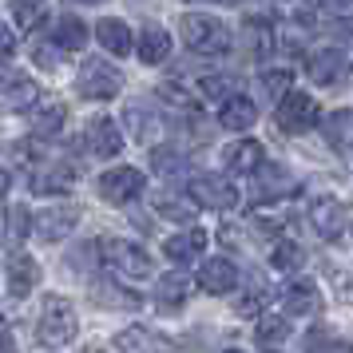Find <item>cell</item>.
Listing matches in <instances>:
<instances>
[{"instance_id": "cell-1", "label": "cell", "mask_w": 353, "mask_h": 353, "mask_svg": "<svg viewBox=\"0 0 353 353\" xmlns=\"http://www.w3.org/2000/svg\"><path fill=\"white\" fill-rule=\"evenodd\" d=\"M179 28H183V44L191 52H199V56H223L234 44L230 28L219 17H207V12H187Z\"/></svg>"}, {"instance_id": "cell-2", "label": "cell", "mask_w": 353, "mask_h": 353, "mask_svg": "<svg viewBox=\"0 0 353 353\" xmlns=\"http://www.w3.org/2000/svg\"><path fill=\"white\" fill-rule=\"evenodd\" d=\"M80 330V321H76V310L68 298H48L44 302V314H40V341L44 345H68L72 337Z\"/></svg>"}, {"instance_id": "cell-3", "label": "cell", "mask_w": 353, "mask_h": 353, "mask_svg": "<svg viewBox=\"0 0 353 353\" xmlns=\"http://www.w3.org/2000/svg\"><path fill=\"white\" fill-rule=\"evenodd\" d=\"M80 96L83 99H115L119 92H123V76L115 72L108 60H83L80 64Z\"/></svg>"}, {"instance_id": "cell-4", "label": "cell", "mask_w": 353, "mask_h": 353, "mask_svg": "<svg viewBox=\"0 0 353 353\" xmlns=\"http://www.w3.org/2000/svg\"><path fill=\"white\" fill-rule=\"evenodd\" d=\"M108 250H103V258H108V266H112L115 274H123V278H151V254H147L143 246H135V242H123V239H108L103 242Z\"/></svg>"}, {"instance_id": "cell-5", "label": "cell", "mask_w": 353, "mask_h": 353, "mask_svg": "<svg viewBox=\"0 0 353 353\" xmlns=\"http://www.w3.org/2000/svg\"><path fill=\"white\" fill-rule=\"evenodd\" d=\"M274 119H278V131L302 135V131H310L314 123H318V99L305 96V92H290V96L278 103Z\"/></svg>"}, {"instance_id": "cell-6", "label": "cell", "mask_w": 353, "mask_h": 353, "mask_svg": "<svg viewBox=\"0 0 353 353\" xmlns=\"http://www.w3.org/2000/svg\"><path fill=\"white\" fill-rule=\"evenodd\" d=\"M305 72H310V80L321 83V88L353 83V68H350V60H345V52H337V48L314 52V56H310V64H305Z\"/></svg>"}, {"instance_id": "cell-7", "label": "cell", "mask_w": 353, "mask_h": 353, "mask_svg": "<svg viewBox=\"0 0 353 353\" xmlns=\"http://www.w3.org/2000/svg\"><path fill=\"white\" fill-rule=\"evenodd\" d=\"M99 194H103V203H112V207L135 203V199L143 194V175H139L135 167H115V171H108V175L99 179Z\"/></svg>"}, {"instance_id": "cell-8", "label": "cell", "mask_w": 353, "mask_h": 353, "mask_svg": "<svg viewBox=\"0 0 353 353\" xmlns=\"http://www.w3.org/2000/svg\"><path fill=\"white\" fill-rule=\"evenodd\" d=\"M310 226H314V234L325 242H334L345 234V203L334 199V194H321L314 199V207H310Z\"/></svg>"}, {"instance_id": "cell-9", "label": "cell", "mask_w": 353, "mask_h": 353, "mask_svg": "<svg viewBox=\"0 0 353 353\" xmlns=\"http://www.w3.org/2000/svg\"><path fill=\"white\" fill-rule=\"evenodd\" d=\"M36 99H40V88H36L24 72H12V68L0 72V103H4V108H12V112H28Z\"/></svg>"}, {"instance_id": "cell-10", "label": "cell", "mask_w": 353, "mask_h": 353, "mask_svg": "<svg viewBox=\"0 0 353 353\" xmlns=\"http://www.w3.org/2000/svg\"><path fill=\"white\" fill-rule=\"evenodd\" d=\"M191 199L199 203V207L230 210L234 203H239V191H234L226 179H219V175H199V179L191 183Z\"/></svg>"}, {"instance_id": "cell-11", "label": "cell", "mask_w": 353, "mask_h": 353, "mask_svg": "<svg viewBox=\"0 0 353 353\" xmlns=\"http://www.w3.org/2000/svg\"><path fill=\"white\" fill-rule=\"evenodd\" d=\"M123 123H128L131 139H135V143H143V147H151L155 139H159V131H163L155 108H151V103H139V99H131L128 108H123Z\"/></svg>"}, {"instance_id": "cell-12", "label": "cell", "mask_w": 353, "mask_h": 353, "mask_svg": "<svg viewBox=\"0 0 353 353\" xmlns=\"http://www.w3.org/2000/svg\"><path fill=\"white\" fill-rule=\"evenodd\" d=\"M83 139H88V151H92L96 159H112V155H119V147H123V131L115 128V119L99 115V119L88 123Z\"/></svg>"}, {"instance_id": "cell-13", "label": "cell", "mask_w": 353, "mask_h": 353, "mask_svg": "<svg viewBox=\"0 0 353 353\" xmlns=\"http://www.w3.org/2000/svg\"><path fill=\"white\" fill-rule=\"evenodd\" d=\"M115 345H119V353H175V345L167 337L147 330V325H128L115 337Z\"/></svg>"}, {"instance_id": "cell-14", "label": "cell", "mask_w": 353, "mask_h": 353, "mask_svg": "<svg viewBox=\"0 0 353 353\" xmlns=\"http://www.w3.org/2000/svg\"><path fill=\"white\" fill-rule=\"evenodd\" d=\"M76 223H80L76 207H48L36 214V234L44 242H56V239H68L76 230Z\"/></svg>"}, {"instance_id": "cell-15", "label": "cell", "mask_w": 353, "mask_h": 353, "mask_svg": "<svg viewBox=\"0 0 353 353\" xmlns=\"http://www.w3.org/2000/svg\"><path fill=\"white\" fill-rule=\"evenodd\" d=\"M282 310L294 314V318H310V314H318V310H321L318 286H314V282H305V278L290 282V286L282 290Z\"/></svg>"}, {"instance_id": "cell-16", "label": "cell", "mask_w": 353, "mask_h": 353, "mask_svg": "<svg viewBox=\"0 0 353 353\" xmlns=\"http://www.w3.org/2000/svg\"><path fill=\"white\" fill-rule=\"evenodd\" d=\"M203 246H207V234H203L199 226H191V230H183V234L163 242V254L171 258L175 266H191L194 258L203 254Z\"/></svg>"}, {"instance_id": "cell-17", "label": "cell", "mask_w": 353, "mask_h": 353, "mask_svg": "<svg viewBox=\"0 0 353 353\" xmlns=\"http://www.w3.org/2000/svg\"><path fill=\"white\" fill-rule=\"evenodd\" d=\"M234 282H239V266L230 258H210L207 266L199 270V286L207 294H230Z\"/></svg>"}, {"instance_id": "cell-18", "label": "cell", "mask_w": 353, "mask_h": 353, "mask_svg": "<svg viewBox=\"0 0 353 353\" xmlns=\"http://www.w3.org/2000/svg\"><path fill=\"white\" fill-rule=\"evenodd\" d=\"M226 167L239 171V175H250V171H262L266 167V151L258 139H239V143L226 147Z\"/></svg>"}, {"instance_id": "cell-19", "label": "cell", "mask_w": 353, "mask_h": 353, "mask_svg": "<svg viewBox=\"0 0 353 353\" xmlns=\"http://www.w3.org/2000/svg\"><path fill=\"white\" fill-rule=\"evenodd\" d=\"M40 282V266H36V258L28 254H12L8 258V290H12V298H28Z\"/></svg>"}, {"instance_id": "cell-20", "label": "cell", "mask_w": 353, "mask_h": 353, "mask_svg": "<svg viewBox=\"0 0 353 353\" xmlns=\"http://www.w3.org/2000/svg\"><path fill=\"white\" fill-rule=\"evenodd\" d=\"M254 119H258V108L250 103V96H230L219 108V128L226 131H246L254 128Z\"/></svg>"}, {"instance_id": "cell-21", "label": "cell", "mask_w": 353, "mask_h": 353, "mask_svg": "<svg viewBox=\"0 0 353 353\" xmlns=\"http://www.w3.org/2000/svg\"><path fill=\"white\" fill-rule=\"evenodd\" d=\"M321 135H325V143L334 151H350L353 147V108H337V112L325 115Z\"/></svg>"}, {"instance_id": "cell-22", "label": "cell", "mask_w": 353, "mask_h": 353, "mask_svg": "<svg viewBox=\"0 0 353 353\" xmlns=\"http://www.w3.org/2000/svg\"><path fill=\"white\" fill-rule=\"evenodd\" d=\"M32 191L36 194H64L72 191V167L64 163H44L32 171Z\"/></svg>"}, {"instance_id": "cell-23", "label": "cell", "mask_w": 353, "mask_h": 353, "mask_svg": "<svg viewBox=\"0 0 353 353\" xmlns=\"http://www.w3.org/2000/svg\"><path fill=\"white\" fill-rule=\"evenodd\" d=\"M135 48H139V60L143 64H163L171 56V36L159 24H147V28H139V44Z\"/></svg>"}, {"instance_id": "cell-24", "label": "cell", "mask_w": 353, "mask_h": 353, "mask_svg": "<svg viewBox=\"0 0 353 353\" xmlns=\"http://www.w3.org/2000/svg\"><path fill=\"white\" fill-rule=\"evenodd\" d=\"M254 337L266 353H278L290 341V321L282 318V314H262L258 325H254Z\"/></svg>"}, {"instance_id": "cell-25", "label": "cell", "mask_w": 353, "mask_h": 353, "mask_svg": "<svg viewBox=\"0 0 353 353\" xmlns=\"http://www.w3.org/2000/svg\"><path fill=\"white\" fill-rule=\"evenodd\" d=\"M96 36H99V44L112 52V56H128V52H131V28L123 24V20L103 17L96 24Z\"/></svg>"}, {"instance_id": "cell-26", "label": "cell", "mask_w": 353, "mask_h": 353, "mask_svg": "<svg viewBox=\"0 0 353 353\" xmlns=\"http://www.w3.org/2000/svg\"><path fill=\"white\" fill-rule=\"evenodd\" d=\"M187 294H191V278L187 274H163V278H155V302L167 305V310H175V305L187 302Z\"/></svg>"}, {"instance_id": "cell-27", "label": "cell", "mask_w": 353, "mask_h": 353, "mask_svg": "<svg viewBox=\"0 0 353 353\" xmlns=\"http://www.w3.org/2000/svg\"><path fill=\"white\" fill-rule=\"evenodd\" d=\"M52 44L64 52H80L88 44V24L76 17H60L56 20V28H52Z\"/></svg>"}, {"instance_id": "cell-28", "label": "cell", "mask_w": 353, "mask_h": 353, "mask_svg": "<svg viewBox=\"0 0 353 353\" xmlns=\"http://www.w3.org/2000/svg\"><path fill=\"white\" fill-rule=\"evenodd\" d=\"M194 203L191 194L183 191V194H171V191H159L155 194V210H159L163 219H175V223H187V219H194Z\"/></svg>"}, {"instance_id": "cell-29", "label": "cell", "mask_w": 353, "mask_h": 353, "mask_svg": "<svg viewBox=\"0 0 353 353\" xmlns=\"http://www.w3.org/2000/svg\"><path fill=\"white\" fill-rule=\"evenodd\" d=\"M246 40H250V48L254 56H270L274 44H278V32H274V20L266 17H250L246 20Z\"/></svg>"}, {"instance_id": "cell-30", "label": "cell", "mask_w": 353, "mask_h": 353, "mask_svg": "<svg viewBox=\"0 0 353 353\" xmlns=\"http://www.w3.org/2000/svg\"><path fill=\"white\" fill-rule=\"evenodd\" d=\"M64 119H68V108L64 103H52V108H44V112L32 119V135L36 139H56V135L64 131Z\"/></svg>"}, {"instance_id": "cell-31", "label": "cell", "mask_w": 353, "mask_h": 353, "mask_svg": "<svg viewBox=\"0 0 353 353\" xmlns=\"http://www.w3.org/2000/svg\"><path fill=\"white\" fill-rule=\"evenodd\" d=\"M12 17L24 32H36L44 20H48V4L44 0H12Z\"/></svg>"}, {"instance_id": "cell-32", "label": "cell", "mask_w": 353, "mask_h": 353, "mask_svg": "<svg viewBox=\"0 0 353 353\" xmlns=\"http://www.w3.org/2000/svg\"><path fill=\"white\" fill-rule=\"evenodd\" d=\"M262 88H266V96H274L282 103L294 92V72L290 68H270V72H262Z\"/></svg>"}, {"instance_id": "cell-33", "label": "cell", "mask_w": 353, "mask_h": 353, "mask_svg": "<svg viewBox=\"0 0 353 353\" xmlns=\"http://www.w3.org/2000/svg\"><path fill=\"white\" fill-rule=\"evenodd\" d=\"M270 262H274V270H298L305 262V250L298 246V242H274V254H270Z\"/></svg>"}, {"instance_id": "cell-34", "label": "cell", "mask_w": 353, "mask_h": 353, "mask_svg": "<svg viewBox=\"0 0 353 353\" xmlns=\"http://www.w3.org/2000/svg\"><path fill=\"white\" fill-rule=\"evenodd\" d=\"M32 226H36V214L28 207H12L8 210V242H12V246H20V242L28 239Z\"/></svg>"}, {"instance_id": "cell-35", "label": "cell", "mask_w": 353, "mask_h": 353, "mask_svg": "<svg viewBox=\"0 0 353 353\" xmlns=\"http://www.w3.org/2000/svg\"><path fill=\"white\" fill-rule=\"evenodd\" d=\"M151 167H155V175H179V171H187V155L175 147H159L151 155Z\"/></svg>"}, {"instance_id": "cell-36", "label": "cell", "mask_w": 353, "mask_h": 353, "mask_svg": "<svg viewBox=\"0 0 353 353\" xmlns=\"http://www.w3.org/2000/svg\"><path fill=\"white\" fill-rule=\"evenodd\" d=\"M199 88H203V96H207V99H219V108H223L226 99L234 96L226 76H203V80H199Z\"/></svg>"}, {"instance_id": "cell-37", "label": "cell", "mask_w": 353, "mask_h": 353, "mask_svg": "<svg viewBox=\"0 0 353 353\" xmlns=\"http://www.w3.org/2000/svg\"><path fill=\"white\" fill-rule=\"evenodd\" d=\"M155 92H159V96L167 99V103H175V108H183V112H194V108H199V103H194V96L187 92V88H179V83H159Z\"/></svg>"}, {"instance_id": "cell-38", "label": "cell", "mask_w": 353, "mask_h": 353, "mask_svg": "<svg viewBox=\"0 0 353 353\" xmlns=\"http://www.w3.org/2000/svg\"><path fill=\"white\" fill-rule=\"evenodd\" d=\"M60 52H64V48H56V44H36V48H32L36 68H44V72H56V68L64 64V60H60Z\"/></svg>"}, {"instance_id": "cell-39", "label": "cell", "mask_w": 353, "mask_h": 353, "mask_svg": "<svg viewBox=\"0 0 353 353\" xmlns=\"http://www.w3.org/2000/svg\"><path fill=\"white\" fill-rule=\"evenodd\" d=\"M262 305H266V290H254V294L239 298L234 314H239V318H262Z\"/></svg>"}, {"instance_id": "cell-40", "label": "cell", "mask_w": 353, "mask_h": 353, "mask_svg": "<svg viewBox=\"0 0 353 353\" xmlns=\"http://www.w3.org/2000/svg\"><path fill=\"white\" fill-rule=\"evenodd\" d=\"M12 52H17V36H12V28L0 20V64H4V60H12Z\"/></svg>"}, {"instance_id": "cell-41", "label": "cell", "mask_w": 353, "mask_h": 353, "mask_svg": "<svg viewBox=\"0 0 353 353\" xmlns=\"http://www.w3.org/2000/svg\"><path fill=\"white\" fill-rule=\"evenodd\" d=\"M0 353H17V345H12V334H8V321H4V314H0Z\"/></svg>"}, {"instance_id": "cell-42", "label": "cell", "mask_w": 353, "mask_h": 353, "mask_svg": "<svg viewBox=\"0 0 353 353\" xmlns=\"http://www.w3.org/2000/svg\"><path fill=\"white\" fill-rule=\"evenodd\" d=\"M4 191H8V171H0V199H4Z\"/></svg>"}, {"instance_id": "cell-43", "label": "cell", "mask_w": 353, "mask_h": 353, "mask_svg": "<svg viewBox=\"0 0 353 353\" xmlns=\"http://www.w3.org/2000/svg\"><path fill=\"white\" fill-rule=\"evenodd\" d=\"M321 4H334V8H345V4H353V0H321Z\"/></svg>"}, {"instance_id": "cell-44", "label": "cell", "mask_w": 353, "mask_h": 353, "mask_svg": "<svg viewBox=\"0 0 353 353\" xmlns=\"http://www.w3.org/2000/svg\"><path fill=\"white\" fill-rule=\"evenodd\" d=\"M199 4H239V0H199Z\"/></svg>"}, {"instance_id": "cell-45", "label": "cell", "mask_w": 353, "mask_h": 353, "mask_svg": "<svg viewBox=\"0 0 353 353\" xmlns=\"http://www.w3.org/2000/svg\"><path fill=\"white\" fill-rule=\"evenodd\" d=\"M337 353H353V345H341V350H337Z\"/></svg>"}, {"instance_id": "cell-46", "label": "cell", "mask_w": 353, "mask_h": 353, "mask_svg": "<svg viewBox=\"0 0 353 353\" xmlns=\"http://www.w3.org/2000/svg\"><path fill=\"white\" fill-rule=\"evenodd\" d=\"M83 4H103V0H83Z\"/></svg>"}, {"instance_id": "cell-47", "label": "cell", "mask_w": 353, "mask_h": 353, "mask_svg": "<svg viewBox=\"0 0 353 353\" xmlns=\"http://www.w3.org/2000/svg\"><path fill=\"white\" fill-rule=\"evenodd\" d=\"M226 353H242V350H226Z\"/></svg>"}]
</instances>
